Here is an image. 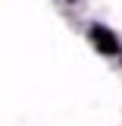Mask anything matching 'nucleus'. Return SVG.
<instances>
[{
    "label": "nucleus",
    "mask_w": 122,
    "mask_h": 126,
    "mask_svg": "<svg viewBox=\"0 0 122 126\" xmlns=\"http://www.w3.org/2000/svg\"><path fill=\"white\" fill-rule=\"evenodd\" d=\"M91 38H94V44L100 47L103 54H119V38L113 32H107L103 25H91Z\"/></svg>",
    "instance_id": "nucleus-1"
}]
</instances>
